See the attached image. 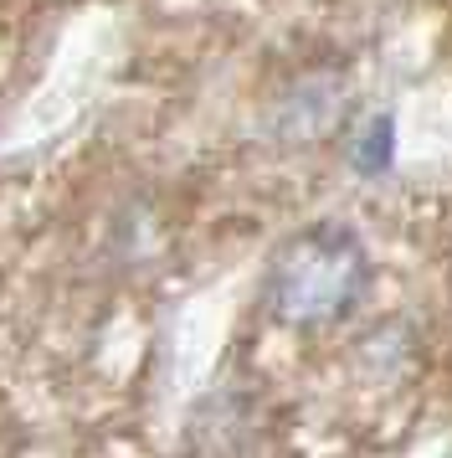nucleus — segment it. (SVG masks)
Here are the masks:
<instances>
[{"label":"nucleus","instance_id":"nucleus-1","mask_svg":"<svg viewBox=\"0 0 452 458\" xmlns=\"http://www.w3.org/2000/svg\"><path fill=\"white\" fill-rule=\"evenodd\" d=\"M370 284L365 242L339 222H319L288 237L267 268V310L278 325L319 330L345 319Z\"/></svg>","mask_w":452,"mask_h":458},{"label":"nucleus","instance_id":"nucleus-2","mask_svg":"<svg viewBox=\"0 0 452 458\" xmlns=\"http://www.w3.org/2000/svg\"><path fill=\"white\" fill-rule=\"evenodd\" d=\"M349 155H355L360 175H381L390 165V155H396V124H390V114H370L365 124H360V134H355Z\"/></svg>","mask_w":452,"mask_h":458}]
</instances>
